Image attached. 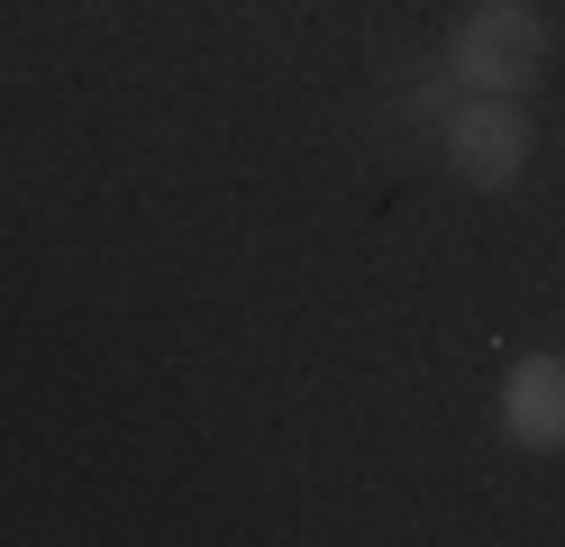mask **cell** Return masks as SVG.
Returning a JSON list of instances; mask_svg holds the SVG:
<instances>
[{"label":"cell","instance_id":"cell-1","mask_svg":"<svg viewBox=\"0 0 565 547\" xmlns=\"http://www.w3.org/2000/svg\"><path fill=\"white\" fill-rule=\"evenodd\" d=\"M547 64V19L529 10V0H475L466 19L447 36V73L466 92H529V73Z\"/></svg>","mask_w":565,"mask_h":547},{"label":"cell","instance_id":"cell-2","mask_svg":"<svg viewBox=\"0 0 565 547\" xmlns=\"http://www.w3.org/2000/svg\"><path fill=\"white\" fill-rule=\"evenodd\" d=\"M447 165L466 192H511L529 173V109L511 92H466L447 109Z\"/></svg>","mask_w":565,"mask_h":547},{"label":"cell","instance_id":"cell-3","mask_svg":"<svg viewBox=\"0 0 565 547\" xmlns=\"http://www.w3.org/2000/svg\"><path fill=\"white\" fill-rule=\"evenodd\" d=\"M502 438L511 448H565V356L502 365Z\"/></svg>","mask_w":565,"mask_h":547}]
</instances>
